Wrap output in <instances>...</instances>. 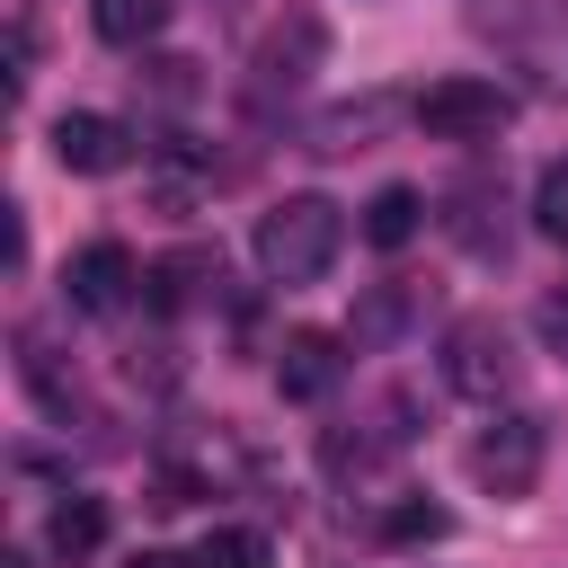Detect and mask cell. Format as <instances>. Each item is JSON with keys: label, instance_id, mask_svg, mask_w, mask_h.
Masks as SVG:
<instances>
[{"label": "cell", "instance_id": "1", "mask_svg": "<svg viewBox=\"0 0 568 568\" xmlns=\"http://www.w3.org/2000/svg\"><path fill=\"white\" fill-rule=\"evenodd\" d=\"M337 248H346V213L328 195H284V204L257 213V275L284 284V293L320 284L337 266Z\"/></svg>", "mask_w": 568, "mask_h": 568}, {"label": "cell", "instance_id": "2", "mask_svg": "<svg viewBox=\"0 0 568 568\" xmlns=\"http://www.w3.org/2000/svg\"><path fill=\"white\" fill-rule=\"evenodd\" d=\"M408 115L426 124V142H497L515 124V89L506 80H479V71H453V80L417 89Z\"/></svg>", "mask_w": 568, "mask_h": 568}, {"label": "cell", "instance_id": "3", "mask_svg": "<svg viewBox=\"0 0 568 568\" xmlns=\"http://www.w3.org/2000/svg\"><path fill=\"white\" fill-rule=\"evenodd\" d=\"M444 390H462V399H479V408H497V399L515 390V337H506L488 311H470V320L444 328Z\"/></svg>", "mask_w": 568, "mask_h": 568}, {"label": "cell", "instance_id": "4", "mask_svg": "<svg viewBox=\"0 0 568 568\" xmlns=\"http://www.w3.org/2000/svg\"><path fill=\"white\" fill-rule=\"evenodd\" d=\"M541 453H550V426H541L532 408H506L497 426H479V444H470V479H479L488 497H532Z\"/></svg>", "mask_w": 568, "mask_h": 568}, {"label": "cell", "instance_id": "5", "mask_svg": "<svg viewBox=\"0 0 568 568\" xmlns=\"http://www.w3.org/2000/svg\"><path fill=\"white\" fill-rule=\"evenodd\" d=\"M133 293H142V266H133V248H124V240H89V248L62 266V302H71V311H89V320L124 311Z\"/></svg>", "mask_w": 568, "mask_h": 568}, {"label": "cell", "instance_id": "6", "mask_svg": "<svg viewBox=\"0 0 568 568\" xmlns=\"http://www.w3.org/2000/svg\"><path fill=\"white\" fill-rule=\"evenodd\" d=\"M53 160L71 178H115L133 160V124H115L98 106H71V115H53Z\"/></svg>", "mask_w": 568, "mask_h": 568}, {"label": "cell", "instance_id": "7", "mask_svg": "<svg viewBox=\"0 0 568 568\" xmlns=\"http://www.w3.org/2000/svg\"><path fill=\"white\" fill-rule=\"evenodd\" d=\"M337 382H346V337H328V328H293V337L275 346V390H284V399L311 408V399H328Z\"/></svg>", "mask_w": 568, "mask_h": 568}, {"label": "cell", "instance_id": "8", "mask_svg": "<svg viewBox=\"0 0 568 568\" xmlns=\"http://www.w3.org/2000/svg\"><path fill=\"white\" fill-rule=\"evenodd\" d=\"M204 284H222V257H213V248H169V257L142 266V302H151L160 320H178Z\"/></svg>", "mask_w": 568, "mask_h": 568}, {"label": "cell", "instance_id": "9", "mask_svg": "<svg viewBox=\"0 0 568 568\" xmlns=\"http://www.w3.org/2000/svg\"><path fill=\"white\" fill-rule=\"evenodd\" d=\"M444 231H453L470 257H506V195H497L488 178H462V186H453V213H444Z\"/></svg>", "mask_w": 568, "mask_h": 568}, {"label": "cell", "instance_id": "10", "mask_svg": "<svg viewBox=\"0 0 568 568\" xmlns=\"http://www.w3.org/2000/svg\"><path fill=\"white\" fill-rule=\"evenodd\" d=\"M320 44H328V36H320V18H302V9H293V18L257 44V89H302V80H311V62H320Z\"/></svg>", "mask_w": 568, "mask_h": 568}, {"label": "cell", "instance_id": "11", "mask_svg": "<svg viewBox=\"0 0 568 568\" xmlns=\"http://www.w3.org/2000/svg\"><path fill=\"white\" fill-rule=\"evenodd\" d=\"M515 62L532 71V89L568 98V0H559V9H541L532 27H515Z\"/></svg>", "mask_w": 568, "mask_h": 568}, {"label": "cell", "instance_id": "12", "mask_svg": "<svg viewBox=\"0 0 568 568\" xmlns=\"http://www.w3.org/2000/svg\"><path fill=\"white\" fill-rule=\"evenodd\" d=\"M390 115H399V98H390V89H364V98H346V106H328V115L311 124V151H364Z\"/></svg>", "mask_w": 568, "mask_h": 568}, {"label": "cell", "instance_id": "13", "mask_svg": "<svg viewBox=\"0 0 568 568\" xmlns=\"http://www.w3.org/2000/svg\"><path fill=\"white\" fill-rule=\"evenodd\" d=\"M98 541H106V497H80V488H71V497H62L53 515H44V550L80 568V559H89Z\"/></svg>", "mask_w": 568, "mask_h": 568}, {"label": "cell", "instance_id": "14", "mask_svg": "<svg viewBox=\"0 0 568 568\" xmlns=\"http://www.w3.org/2000/svg\"><path fill=\"white\" fill-rule=\"evenodd\" d=\"M89 27L106 36V44H124V53H142L160 27H169V0H89Z\"/></svg>", "mask_w": 568, "mask_h": 568}, {"label": "cell", "instance_id": "15", "mask_svg": "<svg viewBox=\"0 0 568 568\" xmlns=\"http://www.w3.org/2000/svg\"><path fill=\"white\" fill-rule=\"evenodd\" d=\"M417 222H426V195H417V186H382V195L364 204V240H373V248H408Z\"/></svg>", "mask_w": 568, "mask_h": 568}, {"label": "cell", "instance_id": "16", "mask_svg": "<svg viewBox=\"0 0 568 568\" xmlns=\"http://www.w3.org/2000/svg\"><path fill=\"white\" fill-rule=\"evenodd\" d=\"M18 373H27V390H36V408H44V417H71V399H80V390H71V373L53 364V346H44L36 328H18Z\"/></svg>", "mask_w": 568, "mask_h": 568}, {"label": "cell", "instance_id": "17", "mask_svg": "<svg viewBox=\"0 0 568 568\" xmlns=\"http://www.w3.org/2000/svg\"><path fill=\"white\" fill-rule=\"evenodd\" d=\"M453 532V515L435 506V497H399V506H382V541L390 550H426V541H444Z\"/></svg>", "mask_w": 568, "mask_h": 568}, {"label": "cell", "instance_id": "18", "mask_svg": "<svg viewBox=\"0 0 568 568\" xmlns=\"http://www.w3.org/2000/svg\"><path fill=\"white\" fill-rule=\"evenodd\" d=\"M532 231H541L550 248H568V160H550V169L532 178Z\"/></svg>", "mask_w": 568, "mask_h": 568}, {"label": "cell", "instance_id": "19", "mask_svg": "<svg viewBox=\"0 0 568 568\" xmlns=\"http://www.w3.org/2000/svg\"><path fill=\"white\" fill-rule=\"evenodd\" d=\"M195 568H266V541H257V532H240V524H231V532H213V541H204V550H195Z\"/></svg>", "mask_w": 568, "mask_h": 568}, {"label": "cell", "instance_id": "20", "mask_svg": "<svg viewBox=\"0 0 568 568\" xmlns=\"http://www.w3.org/2000/svg\"><path fill=\"white\" fill-rule=\"evenodd\" d=\"M399 311H408V293H373V302L355 311V337H390V328H399Z\"/></svg>", "mask_w": 568, "mask_h": 568}, {"label": "cell", "instance_id": "21", "mask_svg": "<svg viewBox=\"0 0 568 568\" xmlns=\"http://www.w3.org/2000/svg\"><path fill=\"white\" fill-rule=\"evenodd\" d=\"M151 488H160L151 506H195V497H204V470H186V462H169V470H160Z\"/></svg>", "mask_w": 568, "mask_h": 568}, {"label": "cell", "instance_id": "22", "mask_svg": "<svg viewBox=\"0 0 568 568\" xmlns=\"http://www.w3.org/2000/svg\"><path fill=\"white\" fill-rule=\"evenodd\" d=\"M0 248H9V266H27V213L18 204H0Z\"/></svg>", "mask_w": 568, "mask_h": 568}, {"label": "cell", "instance_id": "23", "mask_svg": "<svg viewBox=\"0 0 568 568\" xmlns=\"http://www.w3.org/2000/svg\"><path fill=\"white\" fill-rule=\"evenodd\" d=\"M541 337L568 355V293H541Z\"/></svg>", "mask_w": 568, "mask_h": 568}, {"label": "cell", "instance_id": "24", "mask_svg": "<svg viewBox=\"0 0 568 568\" xmlns=\"http://www.w3.org/2000/svg\"><path fill=\"white\" fill-rule=\"evenodd\" d=\"M133 568H195V559H169V550H142Z\"/></svg>", "mask_w": 568, "mask_h": 568}]
</instances>
